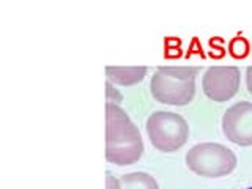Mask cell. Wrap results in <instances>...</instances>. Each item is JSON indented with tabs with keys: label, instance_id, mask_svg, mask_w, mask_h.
Here are the masks:
<instances>
[{
	"label": "cell",
	"instance_id": "obj_1",
	"mask_svg": "<svg viewBox=\"0 0 252 189\" xmlns=\"http://www.w3.org/2000/svg\"><path fill=\"white\" fill-rule=\"evenodd\" d=\"M144 155V142L139 128L129 115L115 104H106V159L117 165L137 162Z\"/></svg>",
	"mask_w": 252,
	"mask_h": 189
},
{
	"label": "cell",
	"instance_id": "obj_2",
	"mask_svg": "<svg viewBox=\"0 0 252 189\" xmlns=\"http://www.w3.org/2000/svg\"><path fill=\"white\" fill-rule=\"evenodd\" d=\"M197 66H161L150 82V90L156 101L170 106H186L195 93Z\"/></svg>",
	"mask_w": 252,
	"mask_h": 189
},
{
	"label": "cell",
	"instance_id": "obj_3",
	"mask_svg": "<svg viewBox=\"0 0 252 189\" xmlns=\"http://www.w3.org/2000/svg\"><path fill=\"white\" fill-rule=\"evenodd\" d=\"M236 155L222 144H205L194 145L186 153V164L194 173L200 177L218 178L230 173L236 167Z\"/></svg>",
	"mask_w": 252,
	"mask_h": 189
},
{
	"label": "cell",
	"instance_id": "obj_4",
	"mask_svg": "<svg viewBox=\"0 0 252 189\" xmlns=\"http://www.w3.org/2000/svg\"><path fill=\"white\" fill-rule=\"evenodd\" d=\"M147 134L155 148L170 153L186 144L189 126L180 114L156 110L147 118Z\"/></svg>",
	"mask_w": 252,
	"mask_h": 189
},
{
	"label": "cell",
	"instance_id": "obj_5",
	"mask_svg": "<svg viewBox=\"0 0 252 189\" xmlns=\"http://www.w3.org/2000/svg\"><path fill=\"white\" fill-rule=\"evenodd\" d=\"M222 132L236 145H252V102L240 101L225 110L222 117Z\"/></svg>",
	"mask_w": 252,
	"mask_h": 189
},
{
	"label": "cell",
	"instance_id": "obj_6",
	"mask_svg": "<svg viewBox=\"0 0 252 189\" xmlns=\"http://www.w3.org/2000/svg\"><path fill=\"white\" fill-rule=\"evenodd\" d=\"M240 69L236 66H211L203 76V92L216 102L233 98L240 89Z\"/></svg>",
	"mask_w": 252,
	"mask_h": 189
},
{
	"label": "cell",
	"instance_id": "obj_7",
	"mask_svg": "<svg viewBox=\"0 0 252 189\" xmlns=\"http://www.w3.org/2000/svg\"><path fill=\"white\" fill-rule=\"evenodd\" d=\"M106 74L109 82L120 85H134L140 82L147 74L145 66H132V68H120V66H107Z\"/></svg>",
	"mask_w": 252,
	"mask_h": 189
},
{
	"label": "cell",
	"instance_id": "obj_8",
	"mask_svg": "<svg viewBox=\"0 0 252 189\" xmlns=\"http://www.w3.org/2000/svg\"><path fill=\"white\" fill-rule=\"evenodd\" d=\"M122 189H159L158 181L145 172H132L120 177Z\"/></svg>",
	"mask_w": 252,
	"mask_h": 189
},
{
	"label": "cell",
	"instance_id": "obj_9",
	"mask_svg": "<svg viewBox=\"0 0 252 189\" xmlns=\"http://www.w3.org/2000/svg\"><path fill=\"white\" fill-rule=\"evenodd\" d=\"M106 189H122L120 178H115L110 172H106Z\"/></svg>",
	"mask_w": 252,
	"mask_h": 189
},
{
	"label": "cell",
	"instance_id": "obj_10",
	"mask_svg": "<svg viewBox=\"0 0 252 189\" xmlns=\"http://www.w3.org/2000/svg\"><path fill=\"white\" fill-rule=\"evenodd\" d=\"M246 84H248L249 93L252 94V66H249L248 71H246Z\"/></svg>",
	"mask_w": 252,
	"mask_h": 189
},
{
	"label": "cell",
	"instance_id": "obj_11",
	"mask_svg": "<svg viewBox=\"0 0 252 189\" xmlns=\"http://www.w3.org/2000/svg\"><path fill=\"white\" fill-rule=\"evenodd\" d=\"M244 189H252V186H249V188H244Z\"/></svg>",
	"mask_w": 252,
	"mask_h": 189
}]
</instances>
